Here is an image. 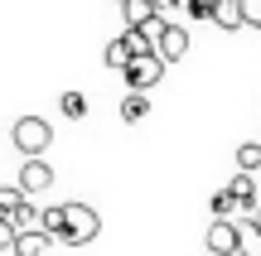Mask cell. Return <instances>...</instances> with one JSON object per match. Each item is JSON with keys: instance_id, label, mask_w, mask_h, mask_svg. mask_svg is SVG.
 <instances>
[{"instance_id": "obj_1", "label": "cell", "mask_w": 261, "mask_h": 256, "mask_svg": "<svg viewBox=\"0 0 261 256\" xmlns=\"http://www.w3.org/2000/svg\"><path fill=\"white\" fill-rule=\"evenodd\" d=\"M10 140H15V150L24 155V160H44L48 140H54V126H48L44 116H19V121L10 126Z\"/></svg>"}, {"instance_id": "obj_2", "label": "cell", "mask_w": 261, "mask_h": 256, "mask_svg": "<svg viewBox=\"0 0 261 256\" xmlns=\"http://www.w3.org/2000/svg\"><path fill=\"white\" fill-rule=\"evenodd\" d=\"M97 232H102V218H97V208H87V203H68V232H63L68 247H87Z\"/></svg>"}, {"instance_id": "obj_3", "label": "cell", "mask_w": 261, "mask_h": 256, "mask_svg": "<svg viewBox=\"0 0 261 256\" xmlns=\"http://www.w3.org/2000/svg\"><path fill=\"white\" fill-rule=\"evenodd\" d=\"M165 68H169V63H165L160 53H140L136 63L126 68V87H130V92H145V87H155L160 77H165Z\"/></svg>"}, {"instance_id": "obj_4", "label": "cell", "mask_w": 261, "mask_h": 256, "mask_svg": "<svg viewBox=\"0 0 261 256\" xmlns=\"http://www.w3.org/2000/svg\"><path fill=\"white\" fill-rule=\"evenodd\" d=\"M208 251L213 256H237L242 251V222H213V227H208Z\"/></svg>"}, {"instance_id": "obj_5", "label": "cell", "mask_w": 261, "mask_h": 256, "mask_svg": "<svg viewBox=\"0 0 261 256\" xmlns=\"http://www.w3.org/2000/svg\"><path fill=\"white\" fill-rule=\"evenodd\" d=\"M19 189L34 198V193H44V189H54V169H48L44 160H24L19 164Z\"/></svg>"}, {"instance_id": "obj_6", "label": "cell", "mask_w": 261, "mask_h": 256, "mask_svg": "<svg viewBox=\"0 0 261 256\" xmlns=\"http://www.w3.org/2000/svg\"><path fill=\"white\" fill-rule=\"evenodd\" d=\"M155 53L165 58V63H179V58L189 53V34H184V24H169V29H165V39L155 44Z\"/></svg>"}, {"instance_id": "obj_7", "label": "cell", "mask_w": 261, "mask_h": 256, "mask_svg": "<svg viewBox=\"0 0 261 256\" xmlns=\"http://www.w3.org/2000/svg\"><path fill=\"white\" fill-rule=\"evenodd\" d=\"M227 193H232V198H237V208H261V198H256V184H252V174H242V169H237L232 174V179H227Z\"/></svg>"}, {"instance_id": "obj_8", "label": "cell", "mask_w": 261, "mask_h": 256, "mask_svg": "<svg viewBox=\"0 0 261 256\" xmlns=\"http://www.w3.org/2000/svg\"><path fill=\"white\" fill-rule=\"evenodd\" d=\"M213 24H218V29H227V34L247 29V19H242V0H218V10H213Z\"/></svg>"}, {"instance_id": "obj_9", "label": "cell", "mask_w": 261, "mask_h": 256, "mask_svg": "<svg viewBox=\"0 0 261 256\" xmlns=\"http://www.w3.org/2000/svg\"><path fill=\"white\" fill-rule=\"evenodd\" d=\"M145 116H150V97H145V92H126V102H121V121L140 126Z\"/></svg>"}, {"instance_id": "obj_10", "label": "cell", "mask_w": 261, "mask_h": 256, "mask_svg": "<svg viewBox=\"0 0 261 256\" xmlns=\"http://www.w3.org/2000/svg\"><path fill=\"white\" fill-rule=\"evenodd\" d=\"M24 203H29V193L19 189V184H5V189H0V218L10 222V218H15L19 208H24Z\"/></svg>"}, {"instance_id": "obj_11", "label": "cell", "mask_w": 261, "mask_h": 256, "mask_svg": "<svg viewBox=\"0 0 261 256\" xmlns=\"http://www.w3.org/2000/svg\"><path fill=\"white\" fill-rule=\"evenodd\" d=\"M10 222H15V232H19V237H24V232H44V208L24 203V208H19V213H15Z\"/></svg>"}, {"instance_id": "obj_12", "label": "cell", "mask_w": 261, "mask_h": 256, "mask_svg": "<svg viewBox=\"0 0 261 256\" xmlns=\"http://www.w3.org/2000/svg\"><path fill=\"white\" fill-rule=\"evenodd\" d=\"M121 15H126V29H140V24H150V19H155V5H150V0H126Z\"/></svg>"}, {"instance_id": "obj_13", "label": "cell", "mask_w": 261, "mask_h": 256, "mask_svg": "<svg viewBox=\"0 0 261 256\" xmlns=\"http://www.w3.org/2000/svg\"><path fill=\"white\" fill-rule=\"evenodd\" d=\"M44 232L54 242H63V232H68V203H54V208H44Z\"/></svg>"}, {"instance_id": "obj_14", "label": "cell", "mask_w": 261, "mask_h": 256, "mask_svg": "<svg viewBox=\"0 0 261 256\" xmlns=\"http://www.w3.org/2000/svg\"><path fill=\"white\" fill-rule=\"evenodd\" d=\"M48 232H24V237L15 242V256H44V247H48Z\"/></svg>"}, {"instance_id": "obj_15", "label": "cell", "mask_w": 261, "mask_h": 256, "mask_svg": "<svg viewBox=\"0 0 261 256\" xmlns=\"http://www.w3.org/2000/svg\"><path fill=\"white\" fill-rule=\"evenodd\" d=\"M58 111H63L68 121H83V116H87V97L83 92H63V97H58Z\"/></svg>"}, {"instance_id": "obj_16", "label": "cell", "mask_w": 261, "mask_h": 256, "mask_svg": "<svg viewBox=\"0 0 261 256\" xmlns=\"http://www.w3.org/2000/svg\"><path fill=\"white\" fill-rule=\"evenodd\" d=\"M208 208H213V222H232V213H237V198H232L227 189H218Z\"/></svg>"}, {"instance_id": "obj_17", "label": "cell", "mask_w": 261, "mask_h": 256, "mask_svg": "<svg viewBox=\"0 0 261 256\" xmlns=\"http://www.w3.org/2000/svg\"><path fill=\"white\" fill-rule=\"evenodd\" d=\"M237 169H242V174H256V169H261V145L247 140L242 150H237Z\"/></svg>"}, {"instance_id": "obj_18", "label": "cell", "mask_w": 261, "mask_h": 256, "mask_svg": "<svg viewBox=\"0 0 261 256\" xmlns=\"http://www.w3.org/2000/svg\"><path fill=\"white\" fill-rule=\"evenodd\" d=\"M237 256H261V232L252 227V218L242 222V251H237Z\"/></svg>"}, {"instance_id": "obj_19", "label": "cell", "mask_w": 261, "mask_h": 256, "mask_svg": "<svg viewBox=\"0 0 261 256\" xmlns=\"http://www.w3.org/2000/svg\"><path fill=\"white\" fill-rule=\"evenodd\" d=\"M15 242H19L15 222H5V218H0V256H15Z\"/></svg>"}, {"instance_id": "obj_20", "label": "cell", "mask_w": 261, "mask_h": 256, "mask_svg": "<svg viewBox=\"0 0 261 256\" xmlns=\"http://www.w3.org/2000/svg\"><path fill=\"white\" fill-rule=\"evenodd\" d=\"M213 10H218V0H189V15L194 19H213Z\"/></svg>"}, {"instance_id": "obj_21", "label": "cell", "mask_w": 261, "mask_h": 256, "mask_svg": "<svg viewBox=\"0 0 261 256\" xmlns=\"http://www.w3.org/2000/svg\"><path fill=\"white\" fill-rule=\"evenodd\" d=\"M242 19L252 29H261V0H242Z\"/></svg>"}, {"instance_id": "obj_22", "label": "cell", "mask_w": 261, "mask_h": 256, "mask_svg": "<svg viewBox=\"0 0 261 256\" xmlns=\"http://www.w3.org/2000/svg\"><path fill=\"white\" fill-rule=\"evenodd\" d=\"M252 227H256V232H261V208H256V213H252Z\"/></svg>"}, {"instance_id": "obj_23", "label": "cell", "mask_w": 261, "mask_h": 256, "mask_svg": "<svg viewBox=\"0 0 261 256\" xmlns=\"http://www.w3.org/2000/svg\"><path fill=\"white\" fill-rule=\"evenodd\" d=\"M116 5H126V0H116Z\"/></svg>"}]
</instances>
